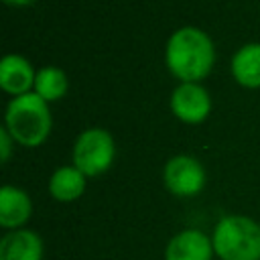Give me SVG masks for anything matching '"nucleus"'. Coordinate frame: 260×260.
I'll return each instance as SVG.
<instances>
[{"instance_id": "f257e3e1", "label": "nucleus", "mask_w": 260, "mask_h": 260, "mask_svg": "<svg viewBox=\"0 0 260 260\" xmlns=\"http://www.w3.org/2000/svg\"><path fill=\"white\" fill-rule=\"evenodd\" d=\"M215 63L211 37L197 26H181L171 32L165 47V65L181 83H199Z\"/></svg>"}, {"instance_id": "f03ea898", "label": "nucleus", "mask_w": 260, "mask_h": 260, "mask_svg": "<svg viewBox=\"0 0 260 260\" xmlns=\"http://www.w3.org/2000/svg\"><path fill=\"white\" fill-rule=\"evenodd\" d=\"M4 128L10 132L16 144L26 148L41 146L53 128L49 104L35 91L12 98L6 106Z\"/></svg>"}, {"instance_id": "7ed1b4c3", "label": "nucleus", "mask_w": 260, "mask_h": 260, "mask_svg": "<svg viewBox=\"0 0 260 260\" xmlns=\"http://www.w3.org/2000/svg\"><path fill=\"white\" fill-rule=\"evenodd\" d=\"M219 260H260V223L248 215H223L211 234Z\"/></svg>"}, {"instance_id": "20e7f679", "label": "nucleus", "mask_w": 260, "mask_h": 260, "mask_svg": "<svg viewBox=\"0 0 260 260\" xmlns=\"http://www.w3.org/2000/svg\"><path fill=\"white\" fill-rule=\"evenodd\" d=\"M116 156L114 136L106 128H85L73 144V167L85 177H98L106 173Z\"/></svg>"}, {"instance_id": "39448f33", "label": "nucleus", "mask_w": 260, "mask_h": 260, "mask_svg": "<svg viewBox=\"0 0 260 260\" xmlns=\"http://www.w3.org/2000/svg\"><path fill=\"white\" fill-rule=\"evenodd\" d=\"M162 183L177 197H193L205 187V169L191 154H177L165 162Z\"/></svg>"}, {"instance_id": "423d86ee", "label": "nucleus", "mask_w": 260, "mask_h": 260, "mask_svg": "<svg viewBox=\"0 0 260 260\" xmlns=\"http://www.w3.org/2000/svg\"><path fill=\"white\" fill-rule=\"evenodd\" d=\"M171 112L185 124H201L211 114V95L201 83H179L171 93Z\"/></svg>"}, {"instance_id": "0eeeda50", "label": "nucleus", "mask_w": 260, "mask_h": 260, "mask_svg": "<svg viewBox=\"0 0 260 260\" xmlns=\"http://www.w3.org/2000/svg\"><path fill=\"white\" fill-rule=\"evenodd\" d=\"M213 256L211 238L193 228L175 234L165 250V260H211Z\"/></svg>"}, {"instance_id": "6e6552de", "label": "nucleus", "mask_w": 260, "mask_h": 260, "mask_svg": "<svg viewBox=\"0 0 260 260\" xmlns=\"http://www.w3.org/2000/svg\"><path fill=\"white\" fill-rule=\"evenodd\" d=\"M35 77L37 71L32 69V63L22 55L10 53L0 61V87L14 98L32 91Z\"/></svg>"}, {"instance_id": "1a4fd4ad", "label": "nucleus", "mask_w": 260, "mask_h": 260, "mask_svg": "<svg viewBox=\"0 0 260 260\" xmlns=\"http://www.w3.org/2000/svg\"><path fill=\"white\" fill-rule=\"evenodd\" d=\"M32 215V201L26 191L14 185L0 189V225L4 230H20Z\"/></svg>"}, {"instance_id": "9d476101", "label": "nucleus", "mask_w": 260, "mask_h": 260, "mask_svg": "<svg viewBox=\"0 0 260 260\" xmlns=\"http://www.w3.org/2000/svg\"><path fill=\"white\" fill-rule=\"evenodd\" d=\"M0 260H43V240L32 230H10L0 240Z\"/></svg>"}, {"instance_id": "9b49d317", "label": "nucleus", "mask_w": 260, "mask_h": 260, "mask_svg": "<svg viewBox=\"0 0 260 260\" xmlns=\"http://www.w3.org/2000/svg\"><path fill=\"white\" fill-rule=\"evenodd\" d=\"M234 79L248 89L260 87V43L242 45L230 63Z\"/></svg>"}, {"instance_id": "f8f14e48", "label": "nucleus", "mask_w": 260, "mask_h": 260, "mask_svg": "<svg viewBox=\"0 0 260 260\" xmlns=\"http://www.w3.org/2000/svg\"><path fill=\"white\" fill-rule=\"evenodd\" d=\"M85 179L87 177L73 165L59 167L53 171V175L49 179V193L53 199H57L61 203L75 201L85 191Z\"/></svg>"}, {"instance_id": "ddd939ff", "label": "nucleus", "mask_w": 260, "mask_h": 260, "mask_svg": "<svg viewBox=\"0 0 260 260\" xmlns=\"http://www.w3.org/2000/svg\"><path fill=\"white\" fill-rule=\"evenodd\" d=\"M67 87H69V79L65 71L55 65H45L37 71L32 91L41 95L47 104H51V102H59L67 93Z\"/></svg>"}, {"instance_id": "4468645a", "label": "nucleus", "mask_w": 260, "mask_h": 260, "mask_svg": "<svg viewBox=\"0 0 260 260\" xmlns=\"http://www.w3.org/2000/svg\"><path fill=\"white\" fill-rule=\"evenodd\" d=\"M12 144H14V138L10 136V132L6 128H0V158H2V162H8V158L12 154Z\"/></svg>"}, {"instance_id": "2eb2a0df", "label": "nucleus", "mask_w": 260, "mask_h": 260, "mask_svg": "<svg viewBox=\"0 0 260 260\" xmlns=\"http://www.w3.org/2000/svg\"><path fill=\"white\" fill-rule=\"evenodd\" d=\"M2 2L8 6H14V8H22V6H30L35 0H2Z\"/></svg>"}]
</instances>
